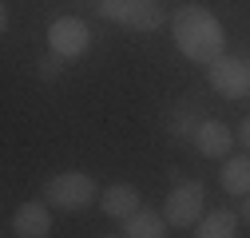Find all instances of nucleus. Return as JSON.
Masks as SVG:
<instances>
[{
  "label": "nucleus",
  "mask_w": 250,
  "mask_h": 238,
  "mask_svg": "<svg viewBox=\"0 0 250 238\" xmlns=\"http://www.w3.org/2000/svg\"><path fill=\"white\" fill-rule=\"evenodd\" d=\"M96 12L119 28H127V32H155L167 24L159 0H96Z\"/></svg>",
  "instance_id": "7ed1b4c3"
},
{
  "label": "nucleus",
  "mask_w": 250,
  "mask_h": 238,
  "mask_svg": "<svg viewBox=\"0 0 250 238\" xmlns=\"http://www.w3.org/2000/svg\"><path fill=\"white\" fill-rule=\"evenodd\" d=\"M195 147L207 159H227L230 147H234V131L227 123H218V119H203L199 131H195Z\"/></svg>",
  "instance_id": "6e6552de"
},
{
  "label": "nucleus",
  "mask_w": 250,
  "mask_h": 238,
  "mask_svg": "<svg viewBox=\"0 0 250 238\" xmlns=\"http://www.w3.org/2000/svg\"><path fill=\"white\" fill-rule=\"evenodd\" d=\"M91 48V28L80 16H56L48 24V52H56L60 60H80Z\"/></svg>",
  "instance_id": "39448f33"
},
{
  "label": "nucleus",
  "mask_w": 250,
  "mask_h": 238,
  "mask_svg": "<svg viewBox=\"0 0 250 238\" xmlns=\"http://www.w3.org/2000/svg\"><path fill=\"white\" fill-rule=\"evenodd\" d=\"M104 238H127V234H104Z\"/></svg>",
  "instance_id": "f3484780"
},
{
  "label": "nucleus",
  "mask_w": 250,
  "mask_h": 238,
  "mask_svg": "<svg viewBox=\"0 0 250 238\" xmlns=\"http://www.w3.org/2000/svg\"><path fill=\"white\" fill-rule=\"evenodd\" d=\"M207 79L223 99H246L250 96V64L238 56H218L207 68Z\"/></svg>",
  "instance_id": "423d86ee"
},
{
  "label": "nucleus",
  "mask_w": 250,
  "mask_h": 238,
  "mask_svg": "<svg viewBox=\"0 0 250 238\" xmlns=\"http://www.w3.org/2000/svg\"><path fill=\"white\" fill-rule=\"evenodd\" d=\"M238 218H242V222L250 226V195H246V202H242V211H238Z\"/></svg>",
  "instance_id": "dca6fc26"
},
{
  "label": "nucleus",
  "mask_w": 250,
  "mask_h": 238,
  "mask_svg": "<svg viewBox=\"0 0 250 238\" xmlns=\"http://www.w3.org/2000/svg\"><path fill=\"white\" fill-rule=\"evenodd\" d=\"M218 183L227 195H250V155H227L223 171H218Z\"/></svg>",
  "instance_id": "f8f14e48"
},
{
  "label": "nucleus",
  "mask_w": 250,
  "mask_h": 238,
  "mask_svg": "<svg viewBox=\"0 0 250 238\" xmlns=\"http://www.w3.org/2000/svg\"><path fill=\"white\" fill-rule=\"evenodd\" d=\"M16 238H48L52 234V206L48 202H20L12 215Z\"/></svg>",
  "instance_id": "0eeeda50"
},
{
  "label": "nucleus",
  "mask_w": 250,
  "mask_h": 238,
  "mask_svg": "<svg viewBox=\"0 0 250 238\" xmlns=\"http://www.w3.org/2000/svg\"><path fill=\"white\" fill-rule=\"evenodd\" d=\"M238 211H227V206H214L195 222V238H238Z\"/></svg>",
  "instance_id": "9d476101"
},
{
  "label": "nucleus",
  "mask_w": 250,
  "mask_h": 238,
  "mask_svg": "<svg viewBox=\"0 0 250 238\" xmlns=\"http://www.w3.org/2000/svg\"><path fill=\"white\" fill-rule=\"evenodd\" d=\"M100 206H104L107 218L127 222V218L139 211V206H143V198H139V191H135L131 183H111L107 191H100Z\"/></svg>",
  "instance_id": "1a4fd4ad"
},
{
  "label": "nucleus",
  "mask_w": 250,
  "mask_h": 238,
  "mask_svg": "<svg viewBox=\"0 0 250 238\" xmlns=\"http://www.w3.org/2000/svg\"><path fill=\"white\" fill-rule=\"evenodd\" d=\"M171 40H175V48L191 60V64L210 68L214 60L227 52V28H223V20H218L210 8L183 4L171 16Z\"/></svg>",
  "instance_id": "f257e3e1"
},
{
  "label": "nucleus",
  "mask_w": 250,
  "mask_h": 238,
  "mask_svg": "<svg viewBox=\"0 0 250 238\" xmlns=\"http://www.w3.org/2000/svg\"><path fill=\"white\" fill-rule=\"evenodd\" d=\"M64 64H68V60H60L56 52H48V56H40L36 76H40V79H60V76H64Z\"/></svg>",
  "instance_id": "4468645a"
},
{
  "label": "nucleus",
  "mask_w": 250,
  "mask_h": 238,
  "mask_svg": "<svg viewBox=\"0 0 250 238\" xmlns=\"http://www.w3.org/2000/svg\"><path fill=\"white\" fill-rule=\"evenodd\" d=\"M199 123H203V119H199ZM199 123H195V111H187V107H179V111L171 115V123H167V131H171L175 139H195Z\"/></svg>",
  "instance_id": "ddd939ff"
},
{
  "label": "nucleus",
  "mask_w": 250,
  "mask_h": 238,
  "mask_svg": "<svg viewBox=\"0 0 250 238\" xmlns=\"http://www.w3.org/2000/svg\"><path fill=\"white\" fill-rule=\"evenodd\" d=\"M203 215H207V187L199 183V178H183V183L167 195V202H163V218L171 226H179V230L195 226Z\"/></svg>",
  "instance_id": "20e7f679"
},
{
  "label": "nucleus",
  "mask_w": 250,
  "mask_h": 238,
  "mask_svg": "<svg viewBox=\"0 0 250 238\" xmlns=\"http://www.w3.org/2000/svg\"><path fill=\"white\" fill-rule=\"evenodd\" d=\"M238 143L246 147V151H250V115L242 119V127H238Z\"/></svg>",
  "instance_id": "2eb2a0df"
},
{
  "label": "nucleus",
  "mask_w": 250,
  "mask_h": 238,
  "mask_svg": "<svg viewBox=\"0 0 250 238\" xmlns=\"http://www.w3.org/2000/svg\"><path fill=\"white\" fill-rule=\"evenodd\" d=\"M96 198H100V191L87 171H60L44 183V202L56 206V211H83Z\"/></svg>",
  "instance_id": "f03ea898"
},
{
  "label": "nucleus",
  "mask_w": 250,
  "mask_h": 238,
  "mask_svg": "<svg viewBox=\"0 0 250 238\" xmlns=\"http://www.w3.org/2000/svg\"><path fill=\"white\" fill-rule=\"evenodd\" d=\"M167 218L163 211H151V206H139V211L123 222V234L127 238H167Z\"/></svg>",
  "instance_id": "9b49d317"
}]
</instances>
